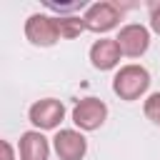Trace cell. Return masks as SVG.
I'll return each mask as SVG.
<instances>
[{
	"label": "cell",
	"mask_w": 160,
	"mask_h": 160,
	"mask_svg": "<svg viewBox=\"0 0 160 160\" xmlns=\"http://www.w3.org/2000/svg\"><path fill=\"white\" fill-rule=\"evenodd\" d=\"M50 145L40 130H28L20 135V160H48Z\"/></svg>",
	"instance_id": "obj_9"
},
{
	"label": "cell",
	"mask_w": 160,
	"mask_h": 160,
	"mask_svg": "<svg viewBox=\"0 0 160 160\" xmlns=\"http://www.w3.org/2000/svg\"><path fill=\"white\" fill-rule=\"evenodd\" d=\"M150 28L160 35V2L150 5Z\"/></svg>",
	"instance_id": "obj_12"
},
{
	"label": "cell",
	"mask_w": 160,
	"mask_h": 160,
	"mask_svg": "<svg viewBox=\"0 0 160 160\" xmlns=\"http://www.w3.org/2000/svg\"><path fill=\"white\" fill-rule=\"evenodd\" d=\"M115 40H118L122 55H128V58H140V55L148 50V45H150V32H148V28L140 25V22H128V25L120 28V32H118Z\"/></svg>",
	"instance_id": "obj_6"
},
{
	"label": "cell",
	"mask_w": 160,
	"mask_h": 160,
	"mask_svg": "<svg viewBox=\"0 0 160 160\" xmlns=\"http://www.w3.org/2000/svg\"><path fill=\"white\" fill-rule=\"evenodd\" d=\"M82 22H85V30H90V32H108L120 22V8L115 2H105V0L95 2L82 15Z\"/></svg>",
	"instance_id": "obj_5"
},
{
	"label": "cell",
	"mask_w": 160,
	"mask_h": 160,
	"mask_svg": "<svg viewBox=\"0 0 160 160\" xmlns=\"http://www.w3.org/2000/svg\"><path fill=\"white\" fill-rule=\"evenodd\" d=\"M120 55L122 52H120V45L115 38H100L90 48V62L98 70H112L120 62Z\"/></svg>",
	"instance_id": "obj_8"
},
{
	"label": "cell",
	"mask_w": 160,
	"mask_h": 160,
	"mask_svg": "<svg viewBox=\"0 0 160 160\" xmlns=\"http://www.w3.org/2000/svg\"><path fill=\"white\" fill-rule=\"evenodd\" d=\"M58 25H60V38H78L82 30H85V22L82 18H58Z\"/></svg>",
	"instance_id": "obj_10"
},
{
	"label": "cell",
	"mask_w": 160,
	"mask_h": 160,
	"mask_svg": "<svg viewBox=\"0 0 160 160\" xmlns=\"http://www.w3.org/2000/svg\"><path fill=\"white\" fill-rule=\"evenodd\" d=\"M52 148L60 160H82L88 152V140L82 132L65 128V130H58V135L52 138Z\"/></svg>",
	"instance_id": "obj_7"
},
{
	"label": "cell",
	"mask_w": 160,
	"mask_h": 160,
	"mask_svg": "<svg viewBox=\"0 0 160 160\" xmlns=\"http://www.w3.org/2000/svg\"><path fill=\"white\" fill-rule=\"evenodd\" d=\"M108 118V105L98 98H82L72 108V122L80 130H98Z\"/></svg>",
	"instance_id": "obj_4"
},
{
	"label": "cell",
	"mask_w": 160,
	"mask_h": 160,
	"mask_svg": "<svg viewBox=\"0 0 160 160\" xmlns=\"http://www.w3.org/2000/svg\"><path fill=\"white\" fill-rule=\"evenodd\" d=\"M142 110H145V118H148L150 122L160 125V90H158V92H152V95H148V100H145Z\"/></svg>",
	"instance_id": "obj_11"
},
{
	"label": "cell",
	"mask_w": 160,
	"mask_h": 160,
	"mask_svg": "<svg viewBox=\"0 0 160 160\" xmlns=\"http://www.w3.org/2000/svg\"><path fill=\"white\" fill-rule=\"evenodd\" d=\"M28 118H30V122L38 130H52V128H58L62 122L65 105L60 100H55V98H42V100H38V102L30 105Z\"/></svg>",
	"instance_id": "obj_3"
},
{
	"label": "cell",
	"mask_w": 160,
	"mask_h": 160,
	"mask_svg": "<svg viewBox=\"0 0 160 160\" xmlns=\"http://www.w3.org/2000/svg\"><path fill=\"white\" fill-rule=\"evenodd\" d=\"M0 150H2V160H15L12 158V145L8 140H0Z\"/></svg>",
	"instance_id": "obj_13"
},
{
	"label": "cell",
	"mask_w": 160,
	"mask_h": 160,
	"mask_svg": "<svg viewBox=\"0 0 160 160\" xmlns=\"http://www.w3.org/2000/svg\"><path fill=\"white\" fill-rule=\"evenodd\" d=\"M25 38L32 42V45H40V48H50L60 40V25H58V18H50V15H42V12H35L25 20Z\"/></svg>",
	"instance_id": "obj_2"
},
{
	"label": "cell",
	"mask_w": 160,
	"mask_h": 160,
	"mask_svg": "<svg viewBox=\"0 0 160 160\" xmlns=\"http://www.w3.org/2000/svg\"><path fill=\"white\" fill-rule=\"evenodd\" d=\"M150 85V72L142 65H122L112 78V90L120 95V100H138Z\"/></svg>",
	"instance_id": "obj_1"
}]
</instances>
